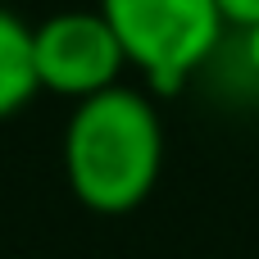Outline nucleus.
Masks as SVG:
<instances>
[{
  "label": "nucleus",
  "instance_id": "1",
  "mask_svg": "<svg viewBox=\"0 0 259 259\" xmlns=\"http://www.w3.org/2000/svg\"><path fill=\"white\" fill-rule=\"evenodd\" d=\"M59 146L73 200L105 219L146 205L164 173V118L146 91L123 82L77 100Z\"/></svg>",
  "mask_w": 259,
  "mask_h": 259
},
{
  "label": "nucleus",
  "instance_id": "2",
  "mask_svg": "<svg viewBox=\"0 0 259 259\" xmlns=\"http://www.w3.org/2000/svg\"><path fill=\"white\" fill-rule=\"evenodd\" d=\"M96 9L155 96H178L228 36L219 0H96Z\"/></svg>",
  "mask_w": 259,
  "mask_h": 259
},
{
  "label": "nucleus",
  "instance_id": "3",
  "mask_svg": "<svg viewBox=\"0 0 259 259\" xmlns=\"http://www.w3.org/2000/svg\"><path fill=\"white\" fill-rule=\"evenodd\" d=\"M36 87L64 100H87L123 82L127 55L100 9H59L32 27Z\"/></svg>",
  "mask_w": 259,
  "mask_h": 259
},
{
  "label": "nucleus",
  "instance_id": "4",
  "mask_svg": "<svg viewBox=\"0 0 259 259\" xmlns=\"http://www.w3.org/2000/svg\"><path fill=\"white\" fill-rule=\"evenodd\" d=\"M36 64H32V27L0 5V123L23 114L36 96Z\"/></svg>",
  "mask_w": 259,
  "mask_h": 259
},
{
  "label": "nucleus",
  "instance_id": "5",
  "mask_svg": "<svg viewBox=\"0 0 259 259\" xmlns=\"http://www.w3.org/2000/svg\"><path fill=\"white\" fill-rule=\"evenodd\" d=\"M219 14H223V23L228 27H255L259 23V0H219Z\"/></svg>",
  "mask_w": 259,
  "mask_h": 259
},
{
  "label": "nucleus",
  "instance_id": "6",
  "mask_svg": "<svg viewBox=\"0 0 259 259\" xmlns=\"http://www.w3.org/2000/svg\"><path fill=\"white\" fill-rule=\"evenodd\" d=\"M241 59H246V68L259 77V23L255 27H241Z\"/></svg>",
  "mask_w": 259,
  "mask_h": 259
}]
</instances>
